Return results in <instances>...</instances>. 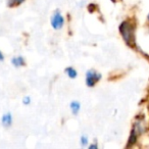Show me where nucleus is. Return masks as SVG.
Masks as SVG:
<instances>
[{"instance_id": "5", "label": "nucleus", "mask_w": 149, "mask_h": 149, "mask_svg": "<svg viewBox=\"0 0 149 149\" xmlns=\"http://www.w3.org/2000/svg\"><path fill=\"white\" fill-rule=\"evenodd\" d=\"M11 64H13L15 68H21L26 64L25 58L23 56H15V57L11 58Z\"/></svg>"}, {"instance_id": "1", "label": "nucleus", "mask_w": 149, "mask_h": 149, "mask_svg": "<svg viewBox=\"0 0 149 149\" xmlns=\"http://www.w3.org/2000/svg\"><path fill=\"white\" fill-rule=\"evenodd\" d=\"M120 32L128 45H132L134 42V27L130 22H124L120 26Z\"/></svg>"}, {"instance_id": "14", "label": "nucleus", "mask_w": 149, "mask_h": 149, "mask_svg": "<svg viewBox=\"0 0 149 149\" xmlns=\"http://www.w3.org/2000/svg\"><path fill=\"white\" fill-rule=\"evenodd\" d=\"M148 17V21H149V15H148V17Z\"/></svg>"}, {"instance_id": "3", "label": "nucleus", "mask_w": 149, "mask_h": 149, "mask_svg": "<svg viewBox=\"0 0 149 149\" xmlns=\"http://www.w3.org/2000/svg\"><path fill=\"white\" fill-rule=\"evenodd\" d=\"M64 24V19L61 15H60L59 11H55L54 15L51 17V26L53 29L55 30H59L62 28Z\"/></svg>"}, {"instance_id": "13", "label": "nucleus", "mask_w": 149, "mask_h": 149, "mask_svg": "<svg viewBox=\"0 0 149 149\" xmlns=\"http://www.w3.org/2000/svg\"><path fill=\"white\" fill-rule=\"evenodd\" d=\"M89 148H90V149H96V148H97V145H96V144L91 145V146H90Z\"/></svg>"}, {"instance_id": "2", "label": "nucleus", "mask_w": 149, "mask_h": 149, "mask_svg": "<svg viewBox=\"0 0 149 149\" xmlns=\"http://www.w3.org/2000/svg\"><path fill=\"white\" fill-rule=\"evenodd\" d=\"M100 79H101V74H98L95 70H88L87 74H86V84L89 87L94 86Z\"/></svg>"}, {"instance_id": "10", "label": "nucleus", "mask_w": 149, "mask_h": 149, "mask_svg": "<svg viewBox=\"0 0 149 149\" xmlns=\"http://www.w3.org/2000/svg\"><path fill=\"white\" fill-rule=\"evenodd\" d=\"M23 103L25 104V105H29V104L31 103V98H30L29 96H26V97H24Z\"/></svg>"}, {"instance_id": "12", "label": "nucleus", "mask_w": 149, "mask_h": 149, "mask_svg": "<svg viewBox=\"0 0 149 149\" xmlns=\"http://www.w3.org/2000/svg\"><path fill=\"white\" fill-rule=\"evenodd\" d=\"M3 60H4V55H3V53L0 50V61H3Z\"/></svg>"}, {"instance_id": "6", "label": "nucleus", "mask_w": 149, "mask_h": 149, "mask_svg": "<svg viewBox=\"0 0 149 149\" xmlns=\"http://www.w3.org/2000/svg\"><path fill=\"white\" fill-rule=\"evenodd\" d=\"M80 108H81V104H80V102L72 101V103H70V110H72V112L74 114V116L79 113Z\"/></svg>"}, {"instance_id": "11", "label": "nucleus", "mask_w": 149, "mask_h": 149, "mask_svg": "<svg viewBox=\"0 0 149 149\" xmlns=\"http://www.w3.org/2000/svg\"><path fill=\"white\" fill-rule=\"evenodd\" d=\"M81 144H82V146H85V145L88 144V139H87V137H85V136L82 137V138H81Z\"/></svg>"}, {"instance_id": "7", "label": "nucleus", "mask_w": 149, "mask_h": 149, "mask_svg": "<svg viewBox=\"0 0 149 149\" xmlns=\"http://www.w3.org/2000/svg\"><path fill=\"white\" fill-rule=\"evenodd\" d=\"M65 72H66V74H68V77L72 78V79H74V78L78 76L77 70H74V68H68L65 70Z\"/></svg>"}, {"instance_id": "4", "label": "nucleus", "mask_w": 149, "mask_h": 149, "mask_svg": "<svg viewBox=\"0 0 149 149\" xmlns=\"http://www.w3.org/2000/svg\"><path fill=\"white\" fill-rule=\"evenodd\" d=\"M13 114L10 112H6V113H4L1 116V124L5 128H9L13 125Z\"/></svg>"}, {"instance_id": "9", "label": "nucleus", "mask_w": 149, "mask_h": 149, "mask_svg": "<svg viewBox=\"0 0 149 149\" xmlns=\"http://www.w3.org/2000/svg\"><path fill=\"white\" fill-rule=\"evenodd\" d=\"M136 139H137V135H136V131L133 130L132 133H131V136H130V139H129V145L128 146H131L133 143L136 142Z\"/></svg>"}, {"instance_id": "8", "label": "nucleus", "mask_w": 149, "mask_h": 149, "mask_svg": "<svg viewBox=\"0 0 149 149\" xmlns=\"http://www.w3.org/2000/svg\"><path fill=\"white\" fill-rule=\"evenodd\" d=\"M25 2V0H8L7 1V6L8 7H15L17 5L22 4V3Z\"/></svg>"}]
</instances>
